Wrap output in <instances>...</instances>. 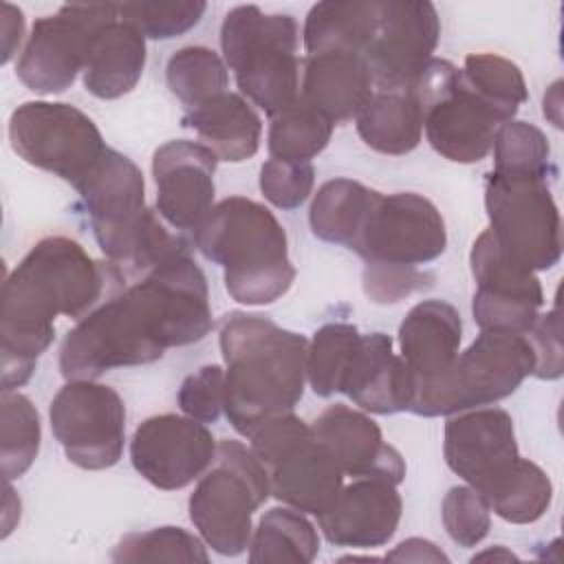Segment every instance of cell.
<instances>
[{
    "mask_svg": "<svg viewBox=\"0 0 564 564\" xmlns=\"http://www.w3.org/2000/svg\"><path fill=\"white\" fill-rule=\"evenodd\" d=\"M115 262L93 260L66 236L31 247L2 284V390L24 386L40 355L55 339V317L82 319L104 300L126 289Z\"/></svg>",
    "mask_w": 564,
    "mask_h": 564,
    "instance_id": "1",
    "label": "cell"
},
{
    "mask_svg": "<svg viewBox=\"0 0 564 564\" xmlns=\"http://www.w3.org/2000/svg\"><path fill=\"white\" fill-rule=\"evenodd\" d=\"M225 416L251 436L267 419L293 412L304 394L308 339L264 315L231 311L220 324Z\"/></svg>",
    "mask_w": 564,
    "mask_h": 564,
    "instance_id": "2",
    "label": "cell"
},
{
    "mask_svg": "<svg viewBox=\"0 0 564 564\" xmlns=\"http://www.w3.org/2000/svg\"><path fill=\"white\" fill-rule=\"evenodd\" d=\"M194 245L225 271L227 293L247 306L280 300L295 280L289 240L269 207L245 196L214 205L194 234Z\"/></svg>",
    "mask_w": 564,
    "mask_h": 564,
    "instance_id": "3",
    "label": "cell"
},
{
    "mask_svg": "<svg viewBox=\"0 0 564 564\" xmlns=\"http://www.w3.org/2000/svg\"><path fill=\"white\" fill-rule=\"evenodd\" d=\"M297 42L295 18L264 13L256 4L229 9L220 24L225 64L234 70L240 93L271 119L300 99Z\"/></svg>",
    "mask_w": 564,
    "mask_h": 564,
    "instance_id": "4",
    "label": "cell"
},
{
    "mask_svg": "<svg viewBox=\"0 0 564 564\" xmlns=\"http://www.w3.org/2000/svg\"><path fill=\"white\" fill-rule=\"evenodd\" d=\"M167 350L161 317L139 282L104 300L66 333L59 348L64 379H97L99 375L152 364Z\"/></svg>",
    "mask_w": 564,
    "mask_h": 564,
    "instance_id": "5",
    "label": "cell"
},
{
    "mask_svg": "<svg viewBox=\"0 0 564 564\" xmlns=\"http://www.w3.org/2000/svg\"><path fill=\"white\" fill-rule=\"evenodd\" d=\"M269 496V469L251 447L225 438L189 496V518L207 546L234 557L249 546L251 518Z\"/></svg>",
    "mask_w": 564,
    "mask_h": 564,
    "instance_id": "6",
    "label": "cell"
},
{
    "mask_svg": "<svg viewBox=\"0 0 564 564\" xmlns=\"http://www.w3.org/2000/svg\"><path fill=\"white\" fill-rule=\"evenodd\" d=\"M410 90L421 106L430 145L454 163L482 161L494 148L498 128L507 123L505 115L485 101L463 70L447 59L432 57Z\"/></svg>",
    "mask_w": 564,
    "mask_h": 564,
    "instance_id": "7",
    "label": "cell"
},
{
    "mask_svg": "<svg viewBox=\"0 0 564 564\" xmlns=\"http://www.w3.org/2000/svg\"><path fill=\"white\" fill-rule=\"evenodd\" d=\"M9 141L29 165L77 187L106 154L108 145L95 121L62 101H26L11 112Z\"/></svg>",
    "mask_w": 564,
    "mask_h": 564,
    "instance_id": "8",
    "label": "cell"
},
{
    "mask_svg": "<svg viewBox=\"0 0 564 564\" xmlns=\"http://www.w3.org/2000/svg\"><path fill=\"white\" fill-rule=\"evenodd\" d=\"M489 231L507 256L531 271H546L562 256L560 212L544 178L489 172L485 181Z\"/></svg>",
    "mask_w": 564,
    "mask_h": 564,
    "instance_id": "9",
    "label": "cell"
},
{
    "mask_svg": "<svg viewBox=\"0 0 564 564\" xmlns=\"http://www.w3.org/2000/svg\"><path fill=\"white\" fill-rule=\"evenodd\" d=\"M75 189L88 212L99 249L128 273L156 214L145 207V183L139 165L108 148Z\"/></svg>",
    "mask_w": 564,
    "mask_h": 564,
    "instance_id": "10",
    "label": "cell"
},
{
    "mask_svg": "<svg viewBox=\"0 0 564 564\" xmlns=\"http://www.w3.org/2000/svg\"><path fill=\"white\" fill-rule=\"evenodd\" d=\"M117 15V2H90L64 4L55 15L37 18L18 57L15 75L33 93H64L84 70L93 35Z\"/></svg>",
    "mask_w": 564,
    "mask_h": 564,
    "instance_id": "11",
    "label": "cell"
},
{
    "mask_svg": "<svg viewBox=\"0 0 564 564\" xmlns=\"http://www.w3.org/2000/svg\"><path fill=\"white\" fill-rule=\"evenodd\" d=\"M51 430L66 458L82 469H108L126 445V405L119 392L95 379H70L48 408Z\"/></svg>",
    "mask_w": 564,
    "mask_h": 564,
    "instance_id": "12",
    "label": "cell"
},
{
    "mask_svg": "<svg viewBox=\"0 0 564 564\" xmlns=\"http://www.w3.org/2000/svg\"><path fill=\"white\" fill-rule=\"evenodd\" d=\"M445 220L436 205L414 192H377L348 249L375 264L419 267L443 256Z\"/></svg>",
    "mask_w": 564,
    "mask_h": 564,
    "instance_id": "13",
    "label": "cell"
},
{
    "mask_svg": "<svg viewBox=\"0 0 564 564\" xmlns=\"http://www.w3.org/2000/svg\"><path fill=\"white\" fill-rule=\"evenodd\" d=\"M533 350L524 335L480 330L467 350L458 352L441 390L436 416L491 405L513 394L533 375Z\"/></svg>",
    "mask_w": 564,
    "mask_h": 564,
    "instance_id": "14",
    "label": "cell"
},
{
    "mask_svg": "<svg viewBox=\"0 0 564 564\" xmlns=\"http://www.w3.org/2000/svg\"><path fill=\"white\" fill-rule=\"evenodd\" d=\"M441 37L436 7L425 0L379 2L375 33L364 62L377 90H410Z\"/></svg>",
    "mask_w": 564,
    "mask_h": 564,
    "instance_id": "15",
    "label": "cell"
},
{
    "mask_svg": "<svg viewBox=\"0 0 564 564\" xmlns=\"http://www.w3.org/2000/svg\"><path fill=\"white\" fill-rule=\"evenodd\" d=\"M469 264L476 280L471 313L478 328L524 335L544 304L535 271L507 256L489 229L474 240Z\"/></svg>",
    "mask_w": 564,
    "mask_h": 564,
    "instance_id": "16",
    "label": "cell"
},
{
    "mask_svg": "<svg viewBox=\"0 0 564 564\" xmlns=\"http://www.w3.org/2000/svg\"><path fill=\"white\" fill-rule=\"evenodd\" d=\"M460 313L449 302L423 300L408 311L399 326V346L414 381L410 412L436 416V403L460 352Z\"/></svg>",
    "mask_w": 564,
    "mask_h": 564,
    "instance_id": "17",
    "label": "cell"
},
{
    "mask_svg": "<svg viewBox=\"0 0 564 564\" xmlns=\"http://www.w3.org/2000/svg\"><path fill=\"white\" fill-rule=\"evenodd\" d=\"M216 447L205 423L181 414H156L134 430L130 460L150 485L174 491L209 469Z\"/></svg>",
    "mask_w": 564,
    "mask_h": 564,
    "instance_id": "18",
    "label": "cell"
},
{
    "mask_svg": "<svg viewBox=\"0 0 564 564\" xmlns=\"http://www.w3.org/2000/svg\"><path fill=\"white\" fill-rule=\"evenodd\" d=\"M216 163L218 156L198 141L176 139L156 148V212L178 234H196L214 209Z\"/></svg>",
    "mask_w": 564,
    "mask_h": 564,
    "instance_id": "19",
    "label": "cell"
},
{
    "mask_svg": "<svg viewBox=\"0 0 564 564\" xmlns=\"http://www.w3.org/2000/svg\"><path fill=\"white\" fill-rule=\"evenodd\" d=\"M447 467L476 491H485L518 460L513 419L502 408H474L445 423Z\"/></svg>",
    "mask_w": 564,
    "mask_h": 564,
    "instance_id": "20",
    "label": "cell"
},
{
    "mask_svg": "<svg viewBox=\"0 0 564 564\" xmlns=\"http://www.w3.org/2000/svg\"><path fill=\"white\" fill-rule=\"evenodd\" d=\"M313 436L328 447L341 471L352 478H379L399 485L405 478V460L383 441L381 427L350 405H328L311 425Z\"/></svg>",
    "mask_w": 564,
    "mask_h": 564,
    "instance_id": "21",
    "label": "cell"
},
{
    "mask_svg": "<svg viewBox=\"0 0 564 564\" xmlns=\"http://www.w3.org/2000/svg\"><path fill=\"white\" fill-rule=\"evenodd\" d=\"M403 502L394 482L357 478L341 487L333 507L317 518L326 540L335 546L377 549L390 542L401 520Z\"/></svg>",
    "mask_w": 564,
    "mask_h": 564,
    "instance_id": "22",
    "label": "cell"
},
{
    "mask_svg": "<svg viewBox=\"0 0 564 564\" xmlns=\"http://www.w3.org/2000/svg\"><path fill=\"white\" fill-rule=\"evenodd\" d=\"M341 392L372 414L410 412L414 381L401 355L392 350L390 335L368 333L359 337Z\"/></svg>",
    "mask_w": 564,
    "mask_h": 564,
    "instance_id": "23",
    "label": "cell"
},
{
    "mask_svg": "<svg viewBox=\"0 0 564 564\" xmlns=\"http://www.w3.org/2000/svg\"><path fill=\"white\" fill-rule=\"evenodd\" d=\"M372 90L375 82L361 55L322 53L302 59L300 99L333 126L355 119Z\"/></svg>",
    "mask_w": 564,
    "mask_h": 564,
    "instance_id": "24",
    "label": "cell"
},
{
    "mask_svg": "<svg viewBox=\"0 0 564 564\" xmlns=\"http://www.w3.org/2000/svg\"><path fill=\"white\" fill-rule=\"evenodd\" d=\"M271 494L291 509L322 516L344 487V471L315 436L269 467Z\"/></svg>",
    "mask_w": 564,
    "mask_h": 564,
    "instance_id": "25",
    "label": "cell"
},
{
    "mask_svg": "<svg viewBox=\"0 0 564 564\" xmlns=\"http://www.w3.org/2000/svg\"><path fill=\"white\" fill-rule=\"evenodd\" d=\"M145 68V35L117 15L101 26L88 46L84 64V86L99 99L128 95Z\"/></svg>",
    "mask_w": 564,
    "mask_h": 564,
    "instance_id": "26",
    "label": "cell"
},
{
    "mask_svg": "<svg viewBox=\"0 0 564 564\" xmlns=\"http://www.w3.org/2000/svg\"><path fill=\"white\" fill-rule=\"evenodd\" d=\"M183 126L192 128L218 161L240 163L251 159L260 148L262 121L238 93L225 90L203 106L189 108L183 115Z\"/></svg>",
    "mask_w": 564,
    "mask_h": 564,
    "instance_id": "27",
    "label": "cell"
},
{
    "mask_svg": "<svg viewBox=\"0 0 564 564\" xmlns=\"http://www.w3.org/2000/svg\"><path fill=\"white\" fill-rule=\"evenodd\" d=\"M361 141L375 152L401 156L421 143L423 115L412 90H372L355 117Z\"/></svg>",
    "mask_w": 564,
    "mask_h": 564,
    "instance_id": "28",
    "label": "cell"
},
{
    "mask_svg": "<svg viewBox=\"0 0 564 564\" xmlns=\"http://www.w3.org/2000/svg\"><path fill=\"white\" fill-rule=\"evenodd\" d=\"M377 0H326L311 7L304 22V48L308 55L352 53L364 55L375 33Z\"/></svg>",
    "mask_w": 564,
    "mask_h": 564,
    "instance_id": "29",
    "label": "cell"
},
{
    "mask_svg": "<svg viewBox=\"0 0 564 564\" xmlns=\"http://www.w3.org/2000/svg\"><path fill=\"white\" fill-rule=\"evenodd\" d=\"M375 196L377 189H370L352 178L326 181L311 203L308 223L313 234L319 240L350 247Z\"/></svg>",
    "mask_w": 564,
    "mask_h": 564,
    "instance_id": "30",
    "label": "cell"
},
{
    "mask_svg": "<svg viewBox=\"0 0 564 564\" xmlns=\"http://www.w3.org/2000/svg\"><path fill=\"white\" fill-rule=\"evenodd\" d=\"M319 553L317 529L302 511L291 507L269 509L251 533L249 562H297L308 564Z\"/></svg>",
    "mask_w": 564,
    "mask_h": 564,
    "instance_id": "31",
    "label": "cell"
},
{
    "mask_svg": "<svg viewBox=\"0 0 564 564\" xmlns=\"http://www.w3.org/2000/svg\"><path fill=\"white\" fill-rule=\"evenodd\" d=\"M482 498L502 520L529 524L540 520L551 507L553 485L540 465L518 456V460L482 491Z\"/></svg>",
    "mask_w": 564,
    "mask_h": 564,
    "instance_id": "32",
    "label": "cell"
},
{
    "mask_svg": "<svg viewBox=\"0 0 564 564\" xmlns=\"http://www.w3.org/2000/svg\"><path fill=\"white\" fill-rule=\"evenodd\" d=\"M0 458L4 480L20 478L37 458L42 427L29 397L2 390L0 397Z\"/></svg>",
    "mask_w": 564,
    "mask_h": 564,
    "instance_id": "33",
    "label": "cell"
},
{
    "mask_svg": "<svg viewBox=\"0 0 564 564\" xmlns=\"http://www.w3.org/2000/svg\"><path fill=\"white\" fill-rule=\"evenodd\" d=\"M361 333L346 322H330L315 330L308 341L306 381L317 397L341 392Z\"/></svg>",
    "mask_w": 564,
    "mask_h": 564,
    "instance_id": "34",
    "label": "cell"
},
{
    "mask_svg": "<svg viewBox=\"0 0 564 564\" xmlns=\"http://www.w3.org/2000/svg\"><path fill=\"white\" fill-rule=\"evenodd\" d=\"M165 79L176 99L196 108L223 95L229 84L223 57L207 46H183L165 66Z\"/></svg>",
    "mask_w": 564,
    "mask_h": 564,
    "instance_id": "35",
    "label": "cell"
},
{
    "mask_svg": "<svg viewBox=\"0 0 564 564\" xmlns=\"http://www.w3.org/2000/svg\"><path fill=\"white\" fill-rule=\"evenodd\" d=\"M330 134L333 123L297 99L291 108L271 119L267 148L271 159L311 161L328 145Z\"/></svg>",
    "mask_w": 564,
    "mask_h": 564,
    "instance_id": "36",
    "label": "cell"
},
{
    "mask_svg": "<svg viewBox=\"0 0 564 564\" xmlns=\"http://www.w3.org/2000/svg\"><path fill=\"white\" fill-rule=\"evenodd\" d=\"M494 174L516 178H544L551 172V145L546 134L529 123L511 119L494 139Z\"/></svg>",
    "mask_w": 564,
    "mask_h": 564,
    "instance_id": "37",
    "label": "cell"
},
{
    "mask_svg": "<svg viewBox=\"0 0 564 564\" xmlns=\"http://www.w3.org/2000/svg\"><path fill=\"white\" fill-rule=\"evenodd\" d=\"M463 77L496 110L511 121L527 101V82L522 70L507 57L496 53H471L465 57Z\"/></svg>",
    "mask_w": 564,
    "mask_h": 564,
    "instance_id": "38",
    "label": "cell"
},
{
    "mask_svg": "<svg viewBox=\"0 0 564 564\" xmlns=\"http://www.w3.org/2000/svg\"><path fill=\"white\" fill-rule=\"evenodd\" d=\"M112 562H209L203 542L181 527L128 533L112 551Z\"/></svg>",
    "mask_w": 564,
    "mask_h": 564,
    "instance_id": "39",
    "label": "cell"
},
{
    "mask_svg": "<svg viewBox=\"0 0 564 564\" xmlns=\"http://www.w3.org/2000/svg\"><path fill=\"white\" fill-rule=\"evenodd\" d=\"M207 4L200 0H178V2H159V0H141V2H123L119 4V15L134 24L145 37L152 40H170L194 29Z\"/></svg>",
    "mask_w": 564,
    "mask_h": 564,
    "instance_id": "40",
    "label": "cell"
},
{
    "mask_svg": "<svg viewBox=\"0 0 564 564\" xmlns=\"http://www.w3.org/2000/svg\"><path fill=\"white\" fill-rule=\"evenodd\" d=\"M441 518L447 535L458 546L480 544L491 529V509L482 494L469 485H456L445 494Z\"/></svg>",
    "mask_w": 564,
    "mask_h": 564,
    "instance_id": "41",
    "label": "cell"
},
{
    "mask_svg": "<svg viewBox=\"0 0 564 564\" xmlns=\"http://www.w3.org/2000/svg\"><path fill=\"white\" fill-rule=\"evenodd\" d=\"M315 167L311 161L269 159L260 167V192L280 209L300 207L313 192Z\"/></svg>",
    "mask_w": 564,
    "mask_h": 564,
    "instance_id": "42",
    "label": "cell"
},
{
    "mask_svg": "<svg viewBox=\"0 0 564 564\" xmlns=\"http://www.w3.org/2000/svg\"><path fill=\"white\" fill-rule=\"evenodd\" d=\"M176 399L185 416L216 423L225 412V370L216 364L200 366L183 379Z\"/></svg>",
    "mask_w": 564,
    "mask_h": 564,
    "instance_id": "43",
    "label": "cell"
},
{
    "mask_svg": "<svg viewBox=\"0 0 564 564\" xmlns=\"http://www.w3.org/2000/svg\"><path fill=\"white\" fill-rule=\"evenodd\" d=\"M249 438H251V452L269 469L278 460L289 456L293 449H297L302 443L313 438V430L293 412H284L262 421L251 432Z\"/></svg>",
    "mask_w": 564,
    "mask_h": 564,
    "instance_id": "44",
    "label": "cell"
},
{
    "mask_svg": "<svg viewBox=\"0 0 564 564\" xmlns=\"http://www.w3.org/2000/svg\"><path fill=\"white\" fill-rule=\"evenodd\" d=\"M434 275L421 271L419 267L399 264H375L366 262L364 269V291L377 304H394L403 297L430 289Z\"/></svg>",
    "mask_w": 564,
    "mask_h": 564,
    "instance_id": "45",
    "label": "cell"
},
{
    "mask_svg": "<svg viewBox=\"0 0 564 564\" xmlns=\"http://www.w3.org/2000/svg\"><path fill=\"white\" fill-rule=\"evenodd\" d=\"M531 350H533V375L538 379H560L564 370V352H562V328L557 308L538 315L533 326L524 333Z\"/></svg>",
    "mask_w": 564,
    "mask_h": 564,
    "instance_id": "46",
    "label": "cell"
},
{
    "mask_svg": "<svg viewBox=\"0 0 564 564\" xmlns=\"http://www.w3.org/2000/svg\"><path fill=\"white\" fill-rule=\"evenodd\" d=\"M383 560L390 562H449V557L430 540L408 538L399 542Z\"/></svg>",
    "mask_w": 564,
    "mask_h": 564,
    "instance_id": "47",
    "label": "cell"
},
{
    "mask_svg": "<svg viewBox=\"0 0 564 564\" xmlns=\"http://www.w3.org/2000/svg\"><path fill=\"white\" fill-rule=\"evenodd\" d=\"M2 64L11 62L24 37V13L11 2H2Z\"/></svg>",
    "mask_w": 564,
    "mask_h": 564,
    "instance_id": "48",
    "label": "cell"
},
{
    "mask_svg": "<svg viewBox=\"0 0 564 564\" xmlns=\"http://www.w3.org/2000/svg\"><path fill=\"white\" fill-rule=\"evenodd\" d=\"M560 88H562V82H555L549 88V93L544 95V101H542L544 117L551 119V123L555 128H562V90Z\"/></svg>",
    "mask_w": 564,
    "mask_h": 564,
    "instance_id": "49",
    "label": "cell"
},
{
    "mask_svg": "<svg viewBox=\"0 0 564 564\" xmlns=\"http://www.w3.org/2000/svg\"><path fill=\"white\" fill-rule=\"evenodd\" d=\"M476 560H494V562H516L518 560V555H513L509 549H505V546H494V549H487V551H482V553H476L474 557H471V562H476Z\"/></svg>",
    "mask_w": 564,
    "mask_h": 564,
    "instance_id": "50",
    "label": "cell"
}]
</instances>
